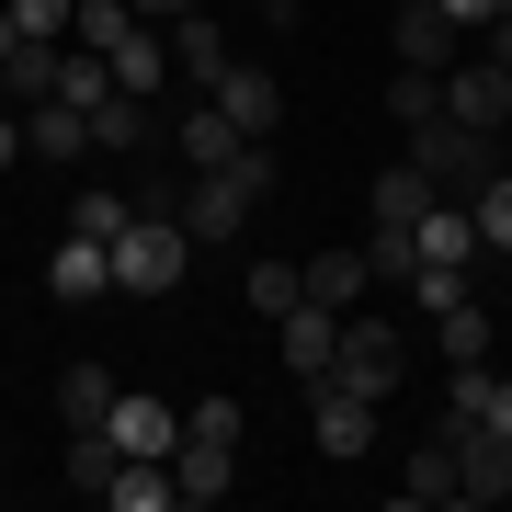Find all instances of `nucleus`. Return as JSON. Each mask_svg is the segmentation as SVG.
Returning <instances> with one entry per match:
<instances>
[{"mask_svg": "<svg viewBox=\"0 0 512 512\" xmlns=\"http://www.w3.org/2000/svg\"><path fill=\"white\" fill-rule=\"evenodd\" d=\"M194 262V228L171 217V205H137L126 228H114V296H171Z\"/></svg>", "mask_w": 512, "mask_h": 512, "instance_id": "obj_1", "label": "nucleus"}, {"mask_svg": "<svg viewBox=\"0 0 512 512\" xmlns=\"http://www.w3.org/2000/svg\"><path fill=\"white\" fill-rule=\"evenodd\" d=\"M410 160H421V183L433 194H478L501 171V137L490 126H456V114H433V126H410Z\"/></svg>", "mask_w": 512, "mask_h": 512, "instance_id": "obj_2", "label": "nucleus"}, {"mask_svg": "<svg viewBox=\"0 0 512 512\" xmlns=\"http://www.w3.org/2000/svg\"><path fill=\"white\" fill-rule=\"evenodd\" d=\"M399 376H410V342H399V330H387V319H342V353H330V376L319 387H353V399H399Z\"/></svg>", "mask_w": 512, "mask_h": 512, "instance_id": "obj_3", "label": "nucleus"}, {"mask_svg": "<svg viewBox=\"0 0 512 512\" xmlns=\"http://www.w3.org/2000/svg\"><path fill=\"white\" fill-rule=\"evenodd\" d=\"M251 205H262L251 171H194V183L171 194V217L194 228V251H217V239H239V217H251Z\"/></svg>", "mask_w": 512, "mask_h": 512, "instance_id": "obj_4", "label": "nucleus"}, {"mask_svg": "<svg viewBox=\"0 0 512 512\" xmlns=\"http://www.w3.org/2000/svg\"><path fill=\"white\" fill-rule=\"evenodd\" d=\"M444 444H456V501H512V433L501 421H444Z\"/></svg>", "mask_w": 512, "mask_h": 512, "instance_id": "obj_5", "label": "nucleus"}, {"mask_svg": "<svg viewBox=\"0 0 512 512\" xmlns=\"http://www.w3.org/2000/svg\"><path fill=\"white\" fill-rule=\"evenodd\" d=\"M444 114H456V126H512V69L501 57H456V69H444Z\"/></svg>", "mask_w": 512, "mask_h": 512, "instance_id": "obj_6", "label": "nucleus"}, {"mask_svg": "<svg viewBox=\"0 0 512 512\" xmlns=\"http://www.w3.org/2000/svg\"><path fill=\"white\" fill-rule=\"evenodd\" d=\"M171 478H183V501H228V490H239V433H194V421H183Z\"/></svg>", "mask_w": 512, "mask_h": 512, "instance_id": "obj_7", "label": "nucleus"}, {"mask_svg": "<svg viewBox=\"0 0 512 512\" xmlns=\"http://www.w3.org/2000/svg\"><path fill=\"white\" fill-rule=\"evenodd\" d=\"M274 342H285V365H296V376L319 387V376H330V353H342V308H319V296H296V308L274 319Z\"/></svg>", "mask_w": 512, "mask_h": 512, "instance_id": "obj_8", "label": "nucleus"}, {"mask_svg": "<svg viewBox=\"0 0 512 512\" xmlns=\"http://www.w3.org/2000/svg\"><path fill=\"white\" fill-rule=\"evenodd\" d=\"M319 456L330 467H353V456H376V399H353V387H319Z\"/></svg>", "mask_w": 512, "mask_h": 512, "instance_id": "obj_9", "label": "nucleus"}, {"mask_svg": "<svg viewBox=\"0 0 512 512\" xmlns=\"http://www.w3.org/2000/svg\"><path fill=\"white\" fill-rule=\"evenodd\" d=\"M103 433L126 444V456H171V444H183V410H171V399H148V387H126Z\"/></svg>", "mask_w": 512, "mask_h": 512, "instance_id": "obj_10", "label": "nucleus"}, {"mask_svg": "<svg viewBox=\"0 0 512 512\" xmlns=\"http://www.w3.org/2000/svg\"><path fill=\"white\" fill-rule=\"evenodd\" d=\"M46 285L69 296V308H92V296H114V239H57V262H46Z\"/></svg>", "mask_w": 512, "mask_h": 512, "instance_id": "obj_11", "label": "nucleus"}, {"mask_svg": "<svg viewBox=\"0 0 512 512\" xmlns=\"http://www.w3.org/2000/svg\"><path fill=\"white\" fill-rule=\"evenodd\" d=\"M171 69H183V80H205V92H217V80H228V23H217V0L171 23Z\"/></svg>", "mask_w": 512, "mask_h": 512, "instance_id": "obj_12", "label": "nucleus"}, {"mask_svg": "<svg viewBox=\"0 0 512 512\" xmlns=\"http://www.w3.org/2000/svg\"><path fill=\"white\" fill-rule=\"evenodd\" d=\"M23 148H35V160H92V114L80 103H23Z\"/></svg>", "mask_w": 512, "mask_h": 512, "instance_id": "obj_13", "label": "nucleus"}, {"mask_svg": "<svg viewBox=\"0 0 512 512\" xmlns=\"http://www.w3.org/2000/svg\"><path fill=\"white\" fill-rule=\"evenodd\" d=\"M456 57H467V23H444L433 0H410L399 12V69H456Z\"/></svg>", "mask_w": 512, "mask_h": 512, "instance_id": "obj_14", "label": "nucleus"}, {"mask_svg": "<svg viewBox=\"0 0 512 512\" xmlns=\"http://www.w3.org/2000/svg\"><path fill=\"white\" fill-rule=\"evenodd\" d=\"M217 103L239 114V137H274V126H285V80H274V69H239V57H228Z\"/></svg>", "mask_w": 512, "mask_h": 512, "instance_id": "obj_15", "label": "nucleus"}, {"mask_svg": "<svg viewBox=\"0 0 512 512\" xmlns=\"http://www.w3.org/2000/svg\"><path fill=\"white\" fill-rule=\"evenodd\" d=\"M433 342H444V376H456V365H490V342H501V308L456 296V308H433Z\"/></svg>", "mask_w": 512, "mask_h": 512, "instance_id": "obj_16", "label": "nucleus"}, {"mask_svg": "<svg viewBox=\"0 0 512 512\" xmlns=\"http://www.w3.org/2000/svg\"><path fill=\"white\" fill-rule=\"evenodd\" d=\"M478 251H490V239H478V217H467V205H444V194L421 205V262H444V274H467Z\"/></svg>", "mask_w": 512, "mask_h": 512, "instance_id": "obj_17", "label": "nucleus"}, {"mask_svg": "<svg viewBox=\"0 0 512 512\" xmlns=\"http://www.w3.org/2000/svg\"><path fill=\"white\" fill-rule=\"evenodd\" d=\"M114 399H126V387H114V365H69V376H57V421H69V433H103Z\"/></svg>", "mask_w": 512, "mask_h": 512, "instance_id": "obj_18", "label": "nucleus"}, {"mask_svg": "<svg viewBox=\"0 0 512 512\" xmlns=\"http://www.w3.org/2000/svg\"><path fill=\"white\" fill-rule=\"evenodd\" d=\"M239 148H251V137H239V114H228L217 92H205V103L183 114V160H194V171H228V160H239Z\"/></svg>", "mask_w": 512, "mask_h": 512, "instance_id": "obj_19", "label": "nucleus"}, {"mask_svg": "<svg viewBox=\"0 0 512 512\" xmlns=\"http://www.w3.org/2000/svg\"><path fill=\"white\" fill-rule=\"evenodd\" d=\"M57 57H69V35H23L12 57H0V92H12V103H46L57 92Z\"/></svg>", "mask_w": 512, "mask_h": 512, "instance_id": "obj_20", "label": "nucleus"}, {"mask_svg": "<svg viewBox=\"0 0 512 512\" xmlns=\"http://www.w3.org/2000/svg\"><path fill=\"white\" fill-rule=\"evenodd\" d=\"M365 285H376L365 251H319V262H308V296H319V308H342V319H353V296H365Z\"/></svg>", "mask_w": 512, "mask_h": 512, "instance_id": "obj_21", "label": "nucleus"}, {"mask_svg": "<svg viewBox=\"0 0 512 512\" xmlns=\"http://www.w3.org/2000/svg\"><path fill=\"white\" fill-rule=\"evenodd\" d=\"M57 467H69V490H80V501H103V490H114V467H126V444H114V433H69V456H57Z\"/></svg>", "mask_w": 512, "mask_h": 512, "instance_id": "obj_22", "label": "nucleus"}, {"mask_svg": "<svg viewBox=\"0 0 512 512\" xmlns=\"http://www.w3.org/2000/svg\"><path fill=\"white\" fill-rule=\"evenodd\" d=\"M365 205H376V228H421V205H433V183H421V160H399V171H387V183H376Z\"/></svg>", "mask_w": 512, "mask_h": 512, "instance_id": "obj_23", "label": "nucleus"}, {"mask_svg": "<svg viewBox=\"0 0 512 512\" xmlns=\"http://www.w3.org/2000/svg\"><path fill=\"white\" fill-rule=\"evenodd\" d=\"M92 148H103V160H126V148H148V103H137V92L92 103Z\"/></svg>", "mask_w": 512, "mask_h": 512, "instance_id": "obj_24", "label": "nucleus"}, {"mask_svg": "<svg viewBox=\"0 0 512 512\" xmlns=\"http://www.w3.org/2000/svg\"><path fill=\"white\" fill-rule=\"evenodd\" d=\"M239 296H251L262 319H285L296 296H308V262H251V274H239Z\"/></svg>", "mask_w": 512, "mask_h": 512, "instance_id": "obj_25", "label": "nucleus"}, {"mask_svg": "<svg viewBox=\"0 0 512 512\" xmlns=\"http://www.w3.org/2000/svg\"><path fill=\"white\" fill-rule=\"evenodd\" d=\"M114 80H126L137 103H160V80H171V46H160V35H126V46H114Z\"/></svg>", "mask_w": 512, "mask_h": 512, "instance_id": "obj_26", "label": "nucleus"}, {"mask_svg": "<svg viewBox=\"0 0 512 512\" xmlns=\"http://www.w3.org/2000/svg\"><path fill=\"white\" fill-rule=\"evenodd\" d=\"M399 501H410V512H421V501H456V444H421L410 478H399Z\"/></svg>", "mask_w": 512, "mask_h": 512, "instance_id": "obj_27", "label": "nucleus"}, {"mask_svg": "<svg viewBox=\"0 0 512 512\" xmlns=\"http://www.w3.org/2000/svg\"><path fill=\"white\" fill-rule=\"evenodd\" d=\"M387 114H399V126H433L444 114V69H399L387 80Z\"/></svg>", "mask_w": 512, "mask_h": 512, "instance_id": "obj_28", "label": "nucleus"}, {"mask_svg": "<svg viewBox=\"0 0 512 512\" xmlns=\"http://www.w3.org/2000/svg\"><path fill=\"white\" fill-rule=\"evenodd\" d=\"M467 217H478V239H490V251L512 262V171H490V183L467 194Z\"/></svg>", "mask_w": 512, "mask_h": 512, "instance_id": "obj_29", "label": "nucleus"}, {"mask_svg": "<svg viewBox=\"0 0 512 512\" xmlns=\"http://www.w3.org/2000/svg\"><path fill=\"white\" fill-rule=\"evenodd\" d=\"M365 262H376V285H410V274H421V228H376Z\"/></svg>", "mask_w": 512, "mask_h": 512, "instance_id": "obj_30", "label": "nucleus"}, {"mask_svg": "<svg viewBox=\"0 0 512 512\" xmlns=\"http://www.w3.org/2000/svg\"><path fill=\"white\" fill-rule=\"evenodd\" d=\"M126 217H137V194H80V205H69V228H80V239H114Z\"/></svg>", "mask_w": 512, "mask_h": 512, "instance_id": "obj_31", "label": "nucleus"}, {"mask_svg": "<svg viewBox=\"0 0 512 512\" xmlns=\"http://www.w3.org/2000/svg\"><path fill=\"white\" fill-rule=\"evenodd\" d=\"M0 12H12L23 35H69V23H80V0H0Z\"/></svg>", "mask_w": 512, "mask_h": 512, "instance_id": "obj_32", "label": "nucleus"}, {"mask_svg": "<svg viewBox=\"0 0 512 512\" xmlns=\"http://www.w3.org/2000/svg\"><path fill=\"white\" fill-rule=\"evenodd\" d=\"M433 12H444V23H467V35H490V23H501V0H433Z\"/></svg>", "mask_w": 512, "mask_h": 512, "instance_id": "obj_33", "label": "nucleus"}, {"mask_svg": "<svg viewBox=\"0 0 512 512\" xmlns=\"http://www.w3.org/2000/svg\"><path fill=\"white\" fill-rule=\"evenodd\" d=\"M12 160H35V148H23V103H0V171Z\"/></svg>", "mask_w": 512, "mask_h": 512, "instance_id": "obj_34", "label": "nucleus"}, {"mask_svg": "<svg viewBox=\"0 0 512 512\" xmlns=\"http://www.w3.org/2000/svg\"><path fill=\"white\" fill-rule=\"evenodd\" d=\"M183 12H205V0H137V23H183Z\"/></svg>", "mask_w": 512, "mask_h": 512, "instance_id": "obj_35", "label": "nucleus"}, {"mask_svg": "<svg viewBox=\"0 0 512 512\" xmlns=\"http://www.w3.org/2000/svg\"><path fill=\"white\" fill-rule=\"evenodd\" d=\"M478 421H501V433H512V376H490V410H478Z\"/></svg>", "mask_w": 512, "mask_h": 512, "instance_id": "obj_36", "label": "nucleus"}, {"mask_svg": "<svg viewBox=\"0 0 512 512\" xmlns=\"http://www.w3.org/2000/svg\"><path fill=\"white\" fill-rule=\"evenodd\" d=\"M12 46H23V23H12V12H0V57H12Z\"/></svg>", "mask_w": 512, "mask_h": 512, "instance_id": "obj_37", "label": "nucleus"}, {"mask_svg": "<svg viewBox=\"0 0 512 512\" xmlns=\"http://www.w3.org/2000/svg\"><path fill=\"white\" fill-rule=\"evenodd\" d=\"M251 12H274V0H251Z\"/></svg>", "mask_w": 512, "mask_h": 512, "instance_id": "obj_38", "label": "nucleus"}, {"mask_svg": "<svg viewBox=\"0 0 512 512\" xmlns=\"http://www.w3.org/2000/svg\"><path fill=\"white\" fill-rule=\"evenodd\" d=\"M501 308H512V285H501Z\"/></svg>", "mask_w": 512, "mask_h": 512, "instance_id": "obj_39", "label": "nucleus"}, {"mask_svg": "<svg viewBox=\"0 0 512 512\" xmlns=\"http://www.w3.org/2000/svg\"><path fill=\"white\" fill-rule=\"evenodd\" d=\"M399 12H410V0H399Z\"/></svg>", "mask_w": 512, "mask_h": 512, "instance_id": "obj_40", "label": "nucleus"}, {"mask_svg": "<svg viewBox=\"0 0 512 512\" xmlns=\"http://www.w3.org/2000/svg\"><path fill=\"white\" fill-rule=\"evenodd\" d=\"M0 103H12V92H0Z\"/></svg>", "mask_w": 512, "mask_h": 512, "instance_id": "obj_41", "label": "nucleus"}]
</instances>
